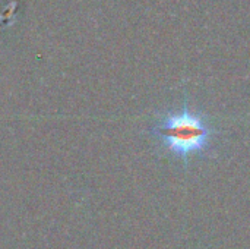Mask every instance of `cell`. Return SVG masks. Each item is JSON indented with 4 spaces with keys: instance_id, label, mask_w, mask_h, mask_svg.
<instances>
[{
    "instance_id": "obj_1",
    "label": "cell",
    "mask_w": 250,
    "mask_h": 249,
    "mask_svg": "<svg viewBox=\"0 0 250 249\" xmlns=\"http://www.w3.org/2000/svg\"><path fill=\"white\" fill-rule=\"evenodd\" d=\"M151 135L157 138L167 154L182 160L188 167L192 158H205L215 150L223 131L204 110H193L189 104V95H185L180 109L168 110L160 116Z\"/></svg>"
}]
</instances>
